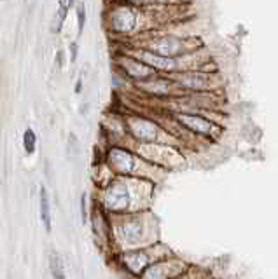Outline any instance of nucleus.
Instances as JSON below:
<instances>
[{"label": "nucleus", "instance_id": "nucleus-17", "mask_svg": "<svg viewBox=\"0 0 278 279\" xmlns=\"http://www.w3.org/2000/svg\"><path fill=\"white\" fill-rule=\"evenodd\" d=\"M68 51H70V61L72 63H75L77 56H79V44L73 40V42H70V46H68Z\"/></svg>", "mask_w": 278, "mask_h": 279}, {"label": "nucleus", "instance_id": "nucleus-10", "mask_svg": "<svg viewBox=\"0 0 278 279\" xmlns=\"http://www.w3.org/2000/svg\"><path fill=\"white\" fill-rule=\"evenodd\" d=\"M153 260H159V258H153V255H149V252H133L122 255V264L133 274H142Z\"/></svg>", "mask_w": 278, "mask_h": 279}, {"label": "nucleus", "instance_id": "nucleus-20", "mask_svg": "<svg viewBox=\"0 0 278 279\" xmlns=\"http://www.w3.org/2000/svg\"><path fill=\"white\" fill-rule=\"evenodd\" d=\"M73 2H75V0H58V6L60 7H65V9L70 11L72 6H73Z\"/></svg>", "mask_w": 278, "mask_h": 279}, {"label": "nucleus", "instance_id": "nucleus-8", "mask_svg": "<svg viewBox=\"0 0 278 279\" xmlns=\"http://www.w3.org/2000/svg\"><path fill=\"white\" fill-rule=\"evenodd\" d=\"M175 119L179 124H182L186 129L193 131L196 134H205V136H212L217 131V126L210 122L208 119L198 116V114H177Z\"/></svg>", "mask_w": 278, "mask_h": 279}, {"label": "nucleus", "instance_id": "nucleus-3", "mask_svg": "<svg viewBox=\"0 0 278 279\" xmlns=\"http://www.w3.org/2000/svg\"><path fill=\"white\" fill-rule=\"evenodd\" d=\"M126 126H128L130 134H132L137 142H142V143H158V142H163V136H165V131L159 128L156 122L140 116L130 117Z\"/></svg>", "mask_w": 278, "mask_h": 279}, {"label": "nucleus", "instance_id": "nucleus-19", "mask_svg": "<svg viewBox=\"0 0 278 279\" xmlns=\"http://www.w3.org/2000/svg\"><path fill=\"white\" fill-rule=\"evenodd\" d=\"M56 67H58V68H63V65H65V52L63 51H61V49H60V51H56Z\"/></svg>", "mask_w": 278, "mask_h": 279}, {"label": "nucleus", "instance_id": "nucleus-15", "mask_svg": "<svg viewBox=\"0 0 278 279\" xmlns=\"http://www.w3.org/2000/svg\"><path fill=\"white\" fill-rule=\"evenodd\" d=\"M67 14H68V9H65V7H58L55 18H53V21H51V32H53V34H60V32H61Z\"/></svg>", "mask_w": 278, "mask_h": 279}, {"label": "nucleus", "instance_id": "nucleus-11", "mask_svg": "<svg viewBox=\"0 0 278 279\" xmlns=\"http://www.w3.org/2000/svg\"><path fill=\"white\" fill-rule=\"evenodd\" d=\"M171 88H173V84L168 79H153L142 84V89L149 94H170Z\"/></svg>", "mask_w": 278, "mask_h": 279}, {"label": "nucleus", "instance_id": "nucleus-13", "mask_svg": "<svg viewBox=\"0 0 278 279\" xmlns=\"http://www.w3.org/2000/svg\"><path fill=\"white\" fill-rule=\"evenodd\" d=\"M49 267H51L53 279H67L63 270V262L56 253H51V257H49Z\"/></svg>", "mask_w": 278, "mask_h": 279}, {"label": "nucleus", "instance_id": "nucleus-4", "mask_svg": "<svg viewBox=\"0 0 278 279\" xmlns=\"http://www.w3.org/2000/svg\"><path fill=\"white\" fill-rule=\"evenodd\" d=\"M189 269L184 262L175 260V258H166V260H158L156 264L149 265L144 272L142 279H173L181 276Z\"/></svg>", "mask_w": 278, "mask_h": 279}, {"label": "nucleus", "instance_id": "nucleus-18", "mask_svg": "<svg viewBox=\"0 0 278 279\" xmlns=\"http://www.w3.org/2000/svg\"><path fill=\"white\" fill-rule=\"evenodd\" d=\"M173 279H205V276H203L201 272H199V274H194V272H191V270L187 269L184 274H181V276H177V277H173Z\"/></svg>", "mask_w": 278, "mask_h": 279}, {"label": "nucleus", "instance_id": "nucleus-22", "mask_svg": "<svg viewBox=\"0 0 278 279\" xmlns=\"http://www.w3.org/2000/svg\"><path fill=\"white\" fill-rule=\"evenodd\" d=\"M73 91H75V94H79L83 91V79H77V84H75V89H73Z\"/></svg>", "mask_w": 278, "mask_h": 279}, {"label": "nucleus", "instance_id": "nucleus-2", "mask_svg": "<svg viewBox=\"0 0 278 279\" xmlns=\"http://www.w3.org/2000/svg\"><path fill=\"white\" fill-rule=\"evenodd\" d=\"M191 47H193L191 40L179 39V37H158V39H150L144 46L147 51H153L161 56H171V58L191 54Z\"/></svg>", "mask_w": 278, "mask_h": 279}, {"label": "nucleus", "instance_id": "nucleus-12", "mask_svg": "<svg viewBox=\"0 0 278 279\" xmlns=\"http://www.w3.org/2000/svg\"><path fill=\"white\" fill-rule=\"evenodd\" d=\"M40 220L49 232L51 231V206H49V196L44 187H40Z\"/></svg>", "mask_w": 278, "mask_h": 279}, {"label": "nucleus", "instance_id": "nucleus-1", "mask_svg": "<svg viewBox=\"0 0 278 279\" xmlns=\"http://www.w3.org/2000/svg\"><path fill=\"white\" fill-rule=\"evenodd\" d=\"M144 182H137V180H114L110 185L104 190V206L109 211L114 213H133L138 206L137 201L142 198L137 196L149 194L144 190Z\"/></svg>", "mask_w": 278, "mask_h": 279}, {"label": "nucleus", "instance_id": "nucleus-6", "mask_svg": "<svg viewBox=\"0 0 278 279\" xmlns=\"http://www.w3.org/2000/svg\"><path fill=\"white\" fill-rule=\"evenodd\" d=\"M109 26L116 34H130L137 28V11L128 6L116 7L109 14Z\"/></svg>", "mask_w": 278, "mask_h": 279}, {"label": "nucleus", "instance_id": "nucleus-14", "mask_svg": "<svg viewBox=\"0 0 278 279\" xmlns=\"http://www.w3.org/2000/svg\"><path fill=\"white\" fill-rule=\"evenodd\" d=\"M23 149L28 155H32L37 149V134L32 128L24 129L23 133Z\"/></svg>", "mask_w": 278, "mask_h": 279}, {"label": "nucleus", "instance_id": "nucleus-21", "mask_svg": "<svg viewBox=\"0 0 278 279\" xmlns=\"http://www.w3.org/2000/svg\"><path fill=\"white\" fill-rule=\"evenodd\" d=\"M81 213H83V221L86 224V194L81 196Z\"/></svg>", "mask_w": 278, "mask_h": 279}, {"label": "nucleus", "instance_id": "nucleus-7", "mask_svg": "<svg viewBox=\"0 0 278 279\" xmlns=\"http://www.w3.org/2000/svg\"><path fill=\"white\" fill-rule=\"evenodd\" d=\"M117 234H119V239L126 244H144L147 236L145 232V221L140 216H133V218H128L126 221L117 227Z\"/></svg>", "mask_w": 278, "mask_h": 279}, {"label": "nucleus", "instance_id": "nucleus-5", "mask_svg": "<svg viewBox=\"0 0 278 279\" xmlns=\"http://www.w3.org/2000/svg\"><path fill=\"white\" fill-rule=\"evenodd\" d=\"M107 162L119 175H135V171L138 170V164H140L137 155L126 149H121V147H114L109 150Z\"/></svg>", "mask_w": 278, "mask_h": 279}, {"label": "nucleus", "instance_id": "nucleus-9", "mask_svg": "<svg viewBox=\"0 0 278 279\" xmlns=\"http://www.w3.org/2000/svg\"><path fill=\"white\" fill-rule=\"evenodd\" d=\"M119 65L128 73L130 79L133 80H149L156 72V70H153L149 65H145L144 61L135 58V56H122L119 60Z\"/></svg>", "mask_w": 278, "mask_h": 279}, {"label": "nucleus", "instance_id": "nucleus-16", "mask_svg": "<svg viewBox=\"0 0 278 279\" xmlns=\"http://www.w3.org/2000/svg\"><path fill=\"white\" fill-rule=\"evenodd\" d=\"M84 24H86V6L81 2L77 4V32H79V35L84 32Z\"/></svg>", "mask_w": 278, "mask_h": 279}]
</instances>
